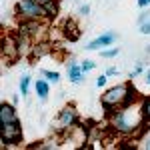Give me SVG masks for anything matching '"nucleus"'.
<instances>
[{
    "instance_id": "15",
    "label": "nucleus",
    "mask_w": 150,
    "mask_h": 150,
    "mask_svg": "<svg viewBox=\"0 0 150 150\" xmlns=\"http://www.w3.org/2000/svg\"><path fill=\"white\" fill-rule=\"evenodd\" d=\"M92 68H94V62H90V60H84L82 66H80L82 72H88V70H92Z\"/></svg>"
},
{
    "instance_id": "7",
    "label": "nucleus",
    "mask_w": 150,
    "mask_h": 150,
    "mask_svg": "<svg viewBox=\"0 0 150 150\" xmlns=\"http://www.w3.org/2000/svg\"><path fill=\"white\" fill-rule=\"evenodd\" d=\"M0 120H2V124H6V122H16L18 118H16L14 108L8 106V104H2V106H0Z\"/></svg>"
},
{
    "instance_id": "21",
    "label": "nucleus",
    "mask_w": 150,
    "mask_h": 150,
    "mask_svg": "<svg viewBox=\"0 0 150 150\" xmlns=\"http://www.w3.org/2000/svg\"><path fill=\"white\" fill-rule=\"evenodd\" d=\"M148 4H150V0H138V6H142V8L148 6Z\"/></svg>"
},
{
    "instance_id": "10",
    "label": "nucleus",
    "mask_w": 150,
    "mask_h": 150,
    "mask_svg": "<svg viewBox=\"0 0 150 150\" xmlns=\"http://www.w3.org/2000/svg\"><path fill=\"white\" fill-rule=\"evenodd\" d=\"M68 76H70V80L74 82V84H80L82 82V70L76 66V64H70V68H68Z\"/></svg>"
},
{
    "instance_id": "24",
    "label": "nucleus",
    "mask_w": 150,
    "mask_h": 150,
    "mask_svg": "<svg viewBox=\"0 0 150 150\" xmlns=\"http://www.w3.org/2000/svg\"><path fill=\"white\" fill-rule=\"evenodd\" d=\"M146 148H148V150H150V138H148V140H146Z\"/></svg>"
},
{
    "instance_id": "5",
    "label": "nucleus",
    "mask_w": 150,
    "mask_h": 150,
    "mask_svg": "<svg viewBox=\"0 0 150 150\" xmlns=\"http://www.w3.org/2000/svg\"><path fill=\"white\" fill-rule=\"evenodd\" d=\"M64 38L70 40V42H76L80 38V28L76 26L74 20H68V22L64 24Z\"/></svg>"
},
{
    "instance_id": "19",
    "label": "nucleus",
    "mask_w": 150,
    "mask_h": 150,
    "mask_svg": "<svg viewBox=\"0 0 150 150\" xmlns=\"http://www.w3.org/2000/svg\"><path fill=\"white\" fill-rule=\"evenodd\" d=\"M144 114L150 118V100H146V102H144Z\"/></svg>"
},
{
    "instance_id": "2",
    "label": "nucleus",
    "mask_w": 150,
    "mask_h": 150,
    "mask_svg": "<svg viewBox=\"0 0 150 150\" xmlns=\"http://www.w3.org/2000/svg\"><path fill=\"white\" fill-rule=\"evenodd\" d=\"M126 92H128V84L114 86V88H110V90H108V92L102 96V104L106 106V108H110V106H118V104L124 102Z\"/></svg>"
},
{
    "instance_id": "9",
    "label": "nucleus",
    "mask_w": 150,
    "mask_h": 150,
    "mask_svg": "<svg viewBox=\"0 0 150 150\" xmlns=\"http://www.w3.org/2000/svg\"><path fill=\"white\" fill-rule=\"evenodd\" d=\"M38 30H40L38 20H30V22H24L22 26H20V34H34Z\"/></svg>"
},
{
    "instance_id": "25",
    "label": "nucleus",
    "mask_w": 150,
    "mask_h": 150,
    "mask_svg": "<svg viewBox=\"0 0 150 150\" xmlns=\"http://www.w3.org/2000/svg\"><path fill=\"white\" fill-rule=\"evenodd\" d=\"M146 78H148V82H150V70H148V76H146Z\"/></svg>"
},
{
    "instance_id": "8",
    "label": "nucleus",
    "mask_w": 150,
    "mask_h": 150,
    "mask_svg": "<svg viewBox=\"0 0 150 150\" xmlns=\"http://www.w3.org/2000/svg\"><path fill=\"white\" fill-rule=\"evenodd\" d=\"M112 124H114V128H118L120 132H132V130H134V126L126 124V120H124V112H118V114H114V118H112Z\"/></svg>"
},
{
    "instance_id": "20",
    "label": "nucleus",
    "mask_w": 150,
    "mask_h": 150,
    "mask_svg": "<svg viewBox=\"0 0 150 150\" xmlns=\"http://www.w3.org/2000/svg\"><path fill=\"white\" fill-rule=\"evenodd\" d=\"M140 72H142V66H136V68H134V72H132V74H130V76H132V78H134V76H136V74H140Z\"/></svg>"
},
{
    "instance_id": "3",
    "label": "nucleus",
    "mask_w": 150,
    "mask_h": 150,
    "mask_svg": "<svg viewBox=\"0 0 150 150\" xmlns=\"http://www.w3.org/2000/svg\"><path fill=\"white\" fill-rule=\"evenodd\" d=\"M20 138H22V128L18 124V120L2 124V142L4 144H16V142H20Z\"/></svg>"
},
{
    "instance_id": "17",
    "label": "nucleus",
    "mask_w": 150,
    "mask_h": 150,
    "mask_svg": "<svg viewBox=\"0 0 150 150\" xmlns=\"http://www.w3.org/2000/svg\"><path fill=\"white\" fill-rule=\"evenodd\" d=\"M140 30H142L144 34H150V22H142L140 24Z\"/></svg>"
},
{
    "instance_id": "11",
    "label": "nucleus",
    "mask_w": 150,
    "mask_h": 150,
    "mask_svg": "<svg viewBox=\"0 0 150 150\" xmlns=\"http://www.w3.org/2000/svg\"><path fill=\"white\" fill-rule=\"evenodd\" d=\"M36 94H38L42 100L48 96V84L44 80H36Z\"/></svg>"
},
{
    "instance_id": "23",
    "label": "nucleus",
    "mask_w": 150,
    "mask_h": 150,
    "mask_svg": "<svg viewBox=\"0 0 150 150\" xmlns=\"http://www.w3.org/2000/svg\"><path fill=\"white\" fill-rule=\"evenodd\" d=\"M88 10H90L88 6H82V8H80V12H82V14H88Z\"/></svg>"
},
{
    "instance_id": "1",
    "label": "nucleus",
    "mask_w": 150,
    "mask_h": 150,
    "mask_svg": "<svg viewBox=\"0 0 150 150\" xmlns=\"http://www.w3.org/2000/svg\"><path fill=\"white\" fill-rule=\"evenodd\" d=\"M16 12H20L22 16L30 18V20H38L40 16H48L46 8H44L42 4H38L36 0H18Z\"/></svg>"
},
{
    "instance_id": "16",
    "label": "nucleus",
    "mask_w": 150,
    "mask_h": 150,
    "mask_svg": "<svg viewBox=\"0 0 150 150\" xmlns=\"http://www.w3.org/2000/svg\"><path fill=\"white\" fill-rule=\"evenodd\" d=\"M116 54H118V48H114V50H106V52H102L104 58H114Z\"/></svg>"
},
{
    "instance_id": "4",
    "label": "nucleus",
    "mask_w": 150,
    "mask_h": 150,
    "mask_svg": "<svg viewBox=\"0 0 150 150\" xmlns=\"http://www.w3.org/2000/svg\"><path fill=\"white\" fill-rule=\"evenodd\" d=\"M114 40H116V34L108 32V34H102V36H98V38H94L92 42L88 44V48H90V50H96V48H104V46H108V44H112Z\"/></svg>"
},
{
    "instance_id": "18",
    "label": "nucleus",
    "mask_w": 150,
    "mask_h": 150,
    "mask_svg": "<svg viewBox=\"0 0 150 150\" xmlns=\"http://www.w3.org/2000/svg\"><path fill=\"white\" fill-rule=\"evenodd\" d=\"M104 84H106V76H104V74H102V76H100V78L96 80V86H98V88H102Z\"/></svg>"
},
{
    "instance_id": "14",
    "label": "nucleus",
    "mask_w": 150,
    "mask_h": 150,
    "mask_svg": "<svg viewBox=\"0 0 150 150\" xmlns=\"http://www.w3.org/2000/svg\"><path fill=\"white\" fill-rule=\"evenodd\" d=\"M42 74H44V76H46L48 80H54V82H56L58 78H60V76H58V72H50V70H44V72H42Z\"/></svg>"
},
{
    "instance_id": "13",
    "label": "nucleus",
    "mask_w": 150,
    "mask_h": 150,
    "mask_svg": "<svg viewBox=\"0 0 150 150\" xmlns=\"http://www.w3.org/2000/svg\"><path fill=\"white\" fill-rule=\"evenodd\" d=\"M28 82H30V78H28V76H24L22 82H20V90H22V96H26V94H28Z\"/></svg>"
},
{
    "instance_id": "6",
    "label": "nucleus",
    "mask_w": 150,
    "mask_h": 150,
    "mask_svg": "<svg viewBox=\"0 0 150 150\" xmlns=\"http://www.w3.org/2000/svg\"><path fill=\"white\" fill-rule=\"evenodd\" d=\"M74 120H76L74 108H64L60 112V128H68L70 124H74Z\"/></svg>"
},
{
    "instance_id": "12",
    "label": "nucleus",
    "mask_w": 150,
    "mask_h": 150,
    "mask_svg": "<svg viewBox=\"0 0 150 150\" xmlns=\"http://www.w3.org/2000/svg\"><path fill=\"white\" fill-rule=\"evenodd\" d=\"M46 52H48V44L34 46V50H32V54H34V56H42V54H46Z\"/></svg>"
},
{
    "instance_id": "22",
    "label": "nucleus",
    "mask_w": 150,
    "mask_h": 150,
    "mask_svg": "<svg viewBox=\"0 0 150 150\" xmlns=\"http://www.w3.org/2000/svg\"><path fill=\"white\" fill-rule=\"evenodd\" d=\"M36 2H38V4H42V6H46L48 2H54V0H36Z\"/></svg>"
}]
</instances>
